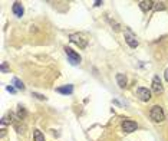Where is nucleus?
<instances>
[{"label":"nucleus","mask_w":168,"mask_h":141,"mask_svg":"<svg viewBox=\"0 0 168 141\" xmlns=\"http://www.w3.org/2000/svg\"><path fill=\"white\" fill-rule=\"evenodd\" d=\"M149 117H151V119H152L154 123H161V121H164L165 114H164L162 107H160V105H154V107L151 108V111H149Z\"/></svg>","instance_id":"f257e3e1"},{"label":"nucleus","mask_w":168,"mask_h":141,"mask_svg":"<svg viewBox=\"0 0 168 141\" xmlns=\"http://www.w3.org/2000/svg\"><path fill=\"white\" fill-rule=\"evenodd\" d=\"M65 53H66L68 55V58H69V62L72 63V65H78L79 62H81V59H82V58H81V55H79L78 52H75L73 49L72 48H65Z\"/></svg>","instance_id":"f03ea898"},{"label":"nucleus","mask_w":168,"mask_h":141,"mask_svg":"<svg viewBox=\"0 0 168 141\" xmlns=\"http://www.w3.org/2000/svg\"><path fill=\"white\" fill-rule=\"evenodd\" d=\"M125 42L129 45L131 48H137V46H138V41H137V36H135V35L132 33L129 29H127V32H125Z\"/></svg>","instance_id":"7ed1b4c3"},{"label":"nucleus","mask_w":168,"mask_h":141,"mask_svg":"<svg viewBox=\"0 0 168 141\" xmlns=\"http://www.w3.org/2000/svg\"><path fill=\"white\" fill-rule=\"evenodd\" d=\"M137 95H138V98L141 101H144V102H147V101L151 100V91H149L148 88H138L137 89Z\"/></svg>","instance_id":"20e7f679"},{"label":"nucleus","mask_w":168,"mask_h":141,"mask_svg":"<svg viewBox=\"0 0 168 141\" xmlns=\"http://www.w3.org/2000/svg\"><path fill=\"white\" fill-rule=\"evenodd\" d=\"M69 41L72 42V43H76L79 46V48H85L86 46V39H83L81 35H78V33H73V35H71L69 36Z\"/></svg>","instance_id":"39448f33"},{"label":"nucleus","mask_w":168,"mask_h":141,"mask_svg":"<svg viewBox=\"0 0 168 141\" xmlns=\"http://www.w3.org/2000/svg\"><path fill=\"white\" fill-rule=\"evenodd\" d=\"M137 128H138V125H137V123H134V121H124L122 123V130L128 134L134 133Z\"/></svg>","instance_id":"423d86ee"},{"label":"nucleus","mask_w":168,"mask_h":141,"mask_svg":"<svg viewBox=\"0 0 168 141\" xmlns=\"http://www.w3.org/2000/svg\"><path fill=\"white\" fill-rule=\"evenodd\" d=\"M152 91L155 94H161L162 91H164V88H162V82H161L160 76H154V79H152Z\"/></svg>","instance_id":"0eeeda50"},{"label":"nucleus","mask_w":168,"mask_h":141,"mask_svg":"<svg viewBox=\"0 0 168 141\" xmlns=\"http://www.w3.org/2000/svg\"><path fill=\"white\" fill-rule=\"evenodd\" d=\"M139 9H141L142 12H148V10H151V9L154 7V2L152 0H142V2H139Z\"/></svg>","instance_id":"6e6552de"},{"label":"nucleus","mask_w":168,"mask_h":141,"mask_svg":"<svg viewBox=\"0 0 168 141\" xmlns=\"http://www.w3.org/2000/svg\"><path fill=\"white\" fill-rule=\"evenodd\" d=\"M56 92L63 94V95H71V94L73 92V85H63V86H59V88H56Z\"/></svg>","instance_id":"1a4fd4ad"},{"label":"nucleus","mask_w":168,"mask_h":141,"mask_svg":"<svg viewBox=\"0 0 168 141\" xmlns=\"http://www.w3.org/2000/svg\"><path fill=\"white\" fill-rule=\"evenodd\" d=\"M12 10H13V13H15L17 17H22L23 16V6H22V3H19V2H15L13 3V7H12Z\"/></svg>","instance_id":"9d476101"},{"label":"nucleus","mask_w":168,"mask_h":141,"mask_svg":"<svg viewBox=\"0 0 168 141\" xmlns=\"http://www.w3.org/2000/svg\"><path fill=\"white\" fill-rule=\"evenodd\" d=\"M116 82H118L119 88H125L127 86V76L124 74H116Z\"/></svg>","instance_id":"9b49d317"},{"label":"nucleus","mask_w":168,"mask_h":141,"mask_svg":"<svg viewBox=\"0 0 168 141\" xmlns=\"http://www.w3.org/2000/svg\"><path fill=\"white\" fill-rule=\"evenodd\" d=\"M12 84H13V85H15L17 89H22V91H23V89H25V84H23V82L20 81V79H19V78H13V81H12Z\"/></svg>","instance_id":"f8f14e48"},{"label":"nucleus","mask_w":168,"mask_h":141,"mask_svg":"<svg viewBox=\"0 0 168 141\" xmlns=\"http://www.w3.org/2000/svg\"><path fill=\"white\" fill-rule=\"evenodd\" d=\"M33 138H35V141H45V137H43V134H42L39 130H35V133H33Z\"/></svg>","instance_id":"ddd939ff"},{"label":"nucleus","mask_w":168,"mask_h":141,"mask_svg":"<svg viewBox=\"0 0 168 141\" xmlns=\"http://www.w3.org/2000/svg\"><path fill=\"white\" fill-rule=\"evenodd\" d=\"M33 97H36L37 100H42V101H45V100H46V97H43L42 94H37V92H33Z\"/></svg>","instance_id":"4468645a"},{"label":"nucleus","mask_w":168,"mask_h":141,"mask_svg":"<svg viewBox=\"0 0 168 141\" xmlns=\"http://www.w3.org/2000/svg\"><path fill=\"white\" fill-rule=\"evenodd\" d=\"M26 114L25 112V109H23V107H19V117H23V115Z\"/></svg>","instance_id":"2eb2a0df"},{"label":"nucleus","mask_w":168,"mask_h":141,"mask_svg":"<svg viewBox=\"0 0 168 141\" xmlns=\"http://www.w3.org/2000/svg\"><path fill=\"white\" fill-rule=\"evenodd\" d=\"M7 91H9V92H12V94H15V92H16V89L13 88L12 85H9V86H7Z\"/></svg>","instance_id":"dca6fc26"},{"label":"nucleus","mask_w":168,"mask_h":141,"mask_svg":"<svg viewBox=\"0 0 168 141\" xmlns=\"http://www.w3.org/2000/svg\"><path fill=\"white\" fill-rule=\"evenodd\" d=\"M2 70H3V72H6V70H7V66H6V63H2Z\"/></svg>","instance_id":"f3484780"},{"label":"nucleus","mask_w":168,"mask_h":141,"mask_svg":"<svg viewBox=\"0 0 168 141\" xmlns=\"http://www.w3.org/2000/svg\"><path fill=\"white\" fill-rule=\"evenodd\" d=\"M164 76H165V81L168 82V68H167V69H165V74H164Z\"/></svg>","instance_id":"a211bd4d"}]
</instances>
